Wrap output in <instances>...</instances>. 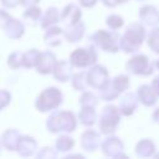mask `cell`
<instances>
[{
  "instance_id": "obj_1",
  "label": "cell",
  "mask_w": 159,
  "mask_h": 159,
  "mask_svg": "<svg viewBox=\"0 0 159 159\" xmlns=\"http://www.w3.org/2000/svg\"><path fill=\"white\" fill-rule=\"evenodd\" d=\"M9 99H10V96L7 92H0V109L9 103Z\"/></svg>"
},
{
  "instance_id": "obj_3",
  "label": "cell",
  "mask_w": 159,
  "mask_h": 159,
  "mask_svg": "<svg viewBox=\"0 0 159 159\" xmlns=\"http://www.w3.org/2000/svg\"><path fill=\"white\" fill-rule=\"evenodd\" d=\"M2 4L5 6H7V7H12V6H15L17 4V1L16 0H2Z\"/></svg>"
},
{
  "instance_id": "obj_2",
  "label": "cell",
  "mask_w": 159,
  "mask_h": 159,
  "mask_svg": "<svg viewBox=\"0 0 159 159\" xmlns=\"http://www.w3.org/2000/svg\"><path fill=\"white\" fill-rule=\"evenodd\" d=\"M9 20H10V16L6 12H4V11L0 10V26H2L4 24H7Z\"/></svg>"
}]
</instances>
